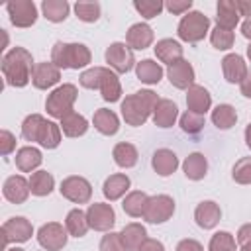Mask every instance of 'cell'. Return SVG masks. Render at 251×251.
<instances>
[{
    "label": "cell",
    "mask_w": 251,
    "mask_h": 251,
    "mask_svg": "<svg viewBox=\"0 0 251 251\" xmlns=\"http://www.w3.org/2000/svg\"><path fill=\"white\" fill-rule=\"evenodd\" d=\"M233 41H235V35H233V31H229V29H224V27L216 25V27L210 31V43H212L216 49H220V51H227L229 47H233Z\"/></svg>",
    "instance_id": "cell-41"
},
{
    "label": "cell",
    "mask_w": 251,
    "mask_h": 251,
    "mask_svg": "<svg viewBox=\"0 0 251 251\" xmlns=\"http://www.w3.org/2000/svg\"><path fill=\"white\" fill-rule=\"evenodd\" d=\"M104 69L106 67H90V69L82 71L80 76H78L80 86H84L88 90H98L100 80H102V75H104Z\"/></svg>",
    "instance_id": "cell-44"
},
{
    "label": "cell",
    "mask_w": 251,
    "mask_h": 251,
    "mask_svg": "<svg viewBox=\"0 0 251 251\" xmlns=\"http://www.w3.org/2000/svg\"><path fill=\"white\" fill-rule=\"evenodd\" d=\"M222 218V210L214 200H204L194 210V220L202 229H214Z\"/></svg>",
    "instance_id": "cell-18"
},
{
    "label": "cell",
    "mask_w": 251,
    "mask_h": 251,
    "mask_svg": "<svg viewBox=\"0 0 251 251\" xmlns=\"http://www.w3.org/2000/svg\"><path fill=\"white\" fill-rule=\"evenodd\" d=\"M137 251H165V245H163L159 239L147 237V239L141 243V247H139Z\"/></svg>",
    "instance_id": "cell-50"
},
{
    "label": "cell",
    "mask_w": 251,
    "mask_h": 251,
    "mask_svg": "<svg viewBox=\"0 0 251 251\" xmlns=\"http://www.w3.org/2000/svg\"><path fill=\"white\" fill-rule=\"evenodd\" d=\"M212 122L218 129H229L237 122V112L231 104H218L212 110Z\"/></svg>",
    "instance_id": "cell-38"
},
{
    "label": "cell",
    "mask_w": 251,
    "mask_h": 251,
    "mask_svg": "<svg viewBox=\"0 0 251 251\" xmlns=\"http://www.w3.org/2000/svg\"><path fill=\"white\" fill-rule=\"evenodd\" d=\"M41 12L49 22L61 24V22L67 20V16L71 12V6H69L67 0H43L41 2Z\"/></svg>",
    "instance_id": "cell-36"
},
{
    "label": "cell",
    "mask_w": 251,
    "mask_h": 251,
    "mask_svg": "<svg viewBox=\"0 0 251 251\" xmlns=\"http://www.w3.org/2000/svg\"><path fill=\"white\" fill-rule=\"evenodd\" d=\"M147 202H149V196L143 190H131V192L126 194V198L122 202V208L131 218H143Z\"/></svg>",
    "instance_id": "cell-30"
},
{
    "label": "cell",
    "mask_w": 251,
    "mask_h": 251,
    "mask_svg": "<svg viewBox=\"0 0 251 251\" xmlns=\"http://www.w3.org/2000/svg\"><path fill=\"white\" fill-rule=\"evenodd\" d=\"M61 80V69L57 65H53L51 61H43L37 63L33 69V76H31V84L39 90H47L51 86H55Z\"/></svg>",
    "instance_id": "cell-16"
},
{
    "label": "cell",
    "mask_w": 251,
    "mask_h": 251,
    "mask_svg": "<svg viewBox=\"0 0 251 251\" xmlns=\"http://www.w3.org/2000/svg\"><path fill=\"white\" fill-rule=\"evenodd\" d=\"M249 241H251V224H243L237 229V243L243 245V243H249Z\"/></svg>",
    "instance_id": "cell-51"
},
{
    "label": "cell",
    "mask_w": 251,
    "mask_h": 251,
    "mask_svg": "<svg viewBox=\"0 0 251 251\" xmlns=\"http://www.w3.org/2000/svg\"><path fill=\"white\" fill-rule=\"evenodd\" d=\"M135 75L145 84H159L163 78V67L153 59H143L135 65Z\"/></svg>",
    "instance_id": "cell-31"
},
{
    "label": "cell",
    "mask_w": 251,
    "mask_h": 251,
    "mask_svg": "<svg viewBox=\"0 0 251 251\" xmlns=\"http://www.w3.org/2000/svg\"><path fill=\"white\" fill-rule=\"evenodd\" d=\"M241 33H243V37H245V39H249V41H251V18H247V20L241 24Z\"/></svg>",
    "instance_id": "cell-54"
},
{
    "label": "cell",
    "mask_w": 251,
    "mask_h": 251,
    "mask_svg": "<svg viewBox=\"0 0 251 251\" xmlns=\"http://www.w3.org/2000/svg\"><path fill=\"white\" fill-rule=\"evenodd\" d=\"M159 100L161 98H157V94L153 90H137V92L126 96L122 100V108H120L126 124L133 126V127L143 126L149 120V116H153V110Z\"/></svg>",
    "instance_id": "cell-3"
},
{
    "label": "cell",
    "mask_w": 251,
    "mask_h": 251,
    "mask_svg": "<svg viewBox=\"0 0 251 251\" xmlns=\"http://www.w3.org/2000/svg\"><path fill=\"white\" fill-rule=\"evenodd\" d=\"M239 251H251V241H249V243H243V245H239Z\"/></svg>",
    "instance_id": "cell-56"
},
{
    "label": "cell",
    "mask_w": 251,
    "mask_h": 251,
    "mask_svg": "<svg viewBox=\"0 0 251 251\" xmlns=\"http://www.w3.org/2000/svg\"><path fill=\"white\" fill-rule=\"evenodd\" d=\"M2 247L6 249L8 243H25L29 241V237L33 235V226L27 218L24 216H16V218H10L2 224Z\"/></svg>",
    "instance_id": "cell-8"
},
{
    "label": "cell",
    "mask_w": 251,
    "mask_h": 251,
    "mask_svg": "<svg viewBox=\"0 0 251 251\" xmlns=\"http://www.w3.org/2000/svg\"><path fill=\"white\" fill-rule=\"evenodd\" d=\"M14 161H16V167H18L22 173H31L33 169H37V167L41 165L43 157H41V151H39L37 147L25 145V147L18 149Z\"/></svg>",
    "instance_id": "cell-29"
},
{
    "label": "cell",
    "mask_w": 251,
    "mask_h": 251,
    "mask_svg": "<svg viewBox=\"0 0 251 251\" xmlns=\"http://www.w3.org/2000/svg\"><path fill=\"white\" fill-rule=\"evenodd\" d=\"M102 98L106 102H118L122 98V84H120V78L118 75L112 71V69H104V75H102V80H100V86H98Z\"/></svg>",
    "instance_id": "cell-26"
},
{
    "label": "cell",
    "mask_w": 251,
    "mask_h": 251,
    "mask_svg": "<svg viewBox=\"0 0 251 251\" xmlns=\"http://www.w3.org/2000/svg\"><path fill=\"white\" fill-rule=\"evenodd\" d=\"M120 237L126 245L127 251H137L141 247V243L147 239V229L137 224V222H131V224H126L120 231Z\"/></svg>",
    "instance_id": "cell-28"
},
{
    "label": "cell",
    "mask_w": 251,
    "mask_h": 251,
    "mask_svg": "<svg viewBox=\"0 0 251 251\" xmlns=\"http://www.w3.org/2000/svg\"><path fill=\"white\" fill-rule=\"evenodd\" d=\"M14 149H16V137H14V133L8 131V129H2L0 131V153L6 157Z\"/></svg>",
    "instance_id": "cell-48"
},
{
    "label": "cell",
    "mask_w": 251,
    "mask_h": 251,
    "mask_svg": "<svg viewBox=\"0 0 251 251\" xmlns=\"http://www.w3.org/2000/svg\"><path fill=\"white\" fill-rule=\"evenodd\" d=\"M100 251H127L120 233L116 231H108L102 239H100Z\"/></svg>",
    "instance_id": "cell-46"
},
{
    "label": "cell",
    "mask_w": 251,
    "mask_h": 251,
    "mask_svg": "<svg viewBox=\"0 0 251 251\" xmlns=\"http://www.w3.org/2000/svg\"><path fill=\"white\" fill-rule=\"evenodd\" d=\"M133 8H135L145 20H151V18H155V16H159V14L163 12L165 4L159 2V0H135V2H133Z\"/></svg>",
    "instance_id": "cell-45"
},
{
    "label": "cell",
    "mask_w": 251,
    "mask_h": 251,
    "mask_svg": "<svg viewBox=\"0 0 251 251\" xmlns=\"http://www.w3.org/2000/svg\"><path fill=\"white\" fill-rule=\"evenodd\" d=\"M59 126H61V131L67 137H80V135H84L88 131V120L84 116L76 114V112L65 116Z\"/></svg>",
    "instance_id": "cell-37"
},
{
    "label": "cell",
    "mask_w": 251,
    "mask_h": 251,
    "mask_svg": "<svg viewBox=\"0 0 251 251\" xmlns=\"http://www.w3.org/2000/svg\"><path fill=\"white\" fill-rule=\"evenodd\" d=\"M165 8H167L171 14H175V16H184V14L190 12L192 0H171V2L165 4Z\"/></svg>",
    "instance_id": "cell-47"
},
{
    "label": "cell",
    "mask_w": 251,
    "mask_h": 251,
    "mask_svg": "<svg viewBox=\"0 0 251 251\" xmlns=\"http://www.w3.org/2000/svg\"><path fill=\"white\" fill-rule=\"evenodd\" d=\"M100 4L98 2H76L75 4V14L80 22H86V24H94L98 18H100Z\"/></svg>",
    "instance_id": "cell-40"
},
{
    "label": "cell",
    "mask_w": 251,
    "mask_h": 251,
    "mask_svg": "<svg viewBox=\"0 0 251 251\" xmlns=\"http://www.w3.org/2000/svg\"><path fill=\"white\" fill-rule=\"evenodd\" d=\"M216 24L224 29L233 31L235 25L239 24V12L235 8L233 0H220L216 6Z\"/></svg>",
    "instance_id": "cell-24"
},
{
    "label": "cell",
    "mask_w": 251,
    "mask_h": 251,
    "mask_svg": "<svg viewBox=\"0 0 251 251\" xmlns=\"http://www.w3.org/2000/svg\"><path fill=\"white\" fill-rule=\"evenodd\" d=\"M129 186H131L129 176L124 175V173H116V175H110V176L104 180L102 192H104V196H106L110 202H114V200L122 198V196L129 190Z\"/></svg>",
    "instance_id": "cell-23"
},
{
    "label": "cell",
    "mask_w": 251,
    "mask_h": 251,
    "mask_svg": "<svg viewBox=\"0 0 251 251\" xmlns=\"http://www.w3.org/2000/svg\"><path fill=\"white\" fill-rule=\"evenodd\" d=\"M180 129L184 131V133H188V135H198L202 129H204V126H206V120H204V116L202 114H194V112H190V110H186L182 116H180Z\"/></svg>",
    "instance_id": "cell-39"
},
{
    "label": "cell",
    "mask_w": 251,
    "mask_h": 251,
    "mask_svg": "<svg viewBox=\"0 0 251 251\" xmlns=\"http://www.w3.org/2000/svg\"><path fill=\"white\" fill-rule=\"evenodd\" d=\"M235 8H237L239 16L251 18V0H235Z\"/></svg>",
    "instance_id": "cell-52"
},
{
    "label": "cell",
    "mask_w": 251,
    "mask_h": 251,
    "mask_svg": "<svg viewBox=\"0 0 251 251\" xmlns=\"http://www.w3.org/2000/svg\"><path fill=\"white\" fill-rule=\"evenodd\" d=\"M2 194L8 202L12 204H24L27 200V196L31 194L29 190V178L22 176V175H12L4 180L2 186Z\"/></svg>",
    "instance_id": "cell-14"
},
{
    "label": "cell",
    "mask_w": 251,
    "mask_h": 251,
    "mask_svg": "<svg viewBox=\"0 0 251 251\" xmlns=\"http://www.w3.org/2000/svg\"><path fill=\"white\" fill-rule=\"evenodd\" d=\"M153 39H155V35H153L151 25L149 24H143V22L129 25V29L126 33V43L131 49H139V51L147 49L153 43Z\"/></svg>",
    "instance_id": "cell-19"
},
{
    "label": "cell",
    "mask_w": 251,
    "mask_h": 251,
    "mask_svg": "<svg viewBox=\"0 0 251 251\" xmlns=\"http://www.w3.org/2000/svg\"><path fill=\"white\" fill-rule=\"evenodd\" d=\"M182 171L186 175V178L190 180H202L208 173V161L202 153H190L184 163H182Z\"/></svg>",
    "instance_id": "cell-33"
},
{
    "label": "cell",
    "mask_w": 251,
    "mask_h": 251,
    "mask_svg": "<svg viewBox=\"0 0 251 251\" xmlns=\"http://www.w3.org/2000/svg\"><path fill=\"white\" fill-rule=\"evenodd\" d=\"M208 251H237L235 247V237L229 231H216L210 237Z\"/></svg>",
    "instance_id": "cell-42"
},
{
    "label": "cell",
    "mask_w": 251,
    "mask_h": 251,
    "mask_svg": "<svg viewBox=\"0 0 251 251\" xmlns=\"http://www.w3.org/2000/svg\"><path fill=\"white\" fill-rule=\"evenodd\" d=\"M151 167L159 176H169L178 167V157L171 149H157L151 157Z\"/></svg>",
    "instance_id": "cell-22"
},
{
    "label": "cell",
    "mask_w": 251,
    "mask_h": 251,
    "mask_svg": "<svg viewBox=\"0 0 251 251\" xmlns=\"http://www.w3.org/2000/svg\"><path fill=\"white\" fill-rule=\"evenodd\" d=\"M55 188V178L47 171H35L29 176V190L33 196H49Z\"/></svg>",
    "instance_id": "cell-35"
},
{
    "label": "cell",
    "mask_w": 251,
    "mask_h": 251,
    "mask_svg": "<svg viewBox=\"0 0 251 251\" xmlns=\"http://www.w3.org/2000/svg\"><path fill=\"white\" fill-rule=\"evenodd\" d=\"M186 106H188L190 112L204 116V114L210 110V106H212V96H210V92H208L204 86L192 84V86L186 90Z\"/></svg>",
    "instance_id": "cell-21"
},
{
    "label": "cell",
    "mask_w": 251,
    "mask_h": 251,
    "mask_svg": "<svg viewBox=\"0 0 251 251\" xmlns=\"http://www.w3.org/2000/svg\"><path fill=\"white\" fill-rule=\"evenodd\" d=\"M245 143L251 149V124H247V127H245Z\"/></svg>",
    "instance_id": "cell-55"
},
{
    "label": "cell",
    "mask_w": 251,
    "mask_h": 251,
    "mask_svg": "<svg viewBox=\"0 0 251 251\" xmlns=\"http://www.w3.org/2000/svg\"><path fill=\"white\" fill-rule=\"evenodd\" d=\"M151 118L157 127H171V126H175V122L178 118V106L169 98H161L157 102Z\"/></svg>",
    "instance_id": "cell-20"
},
{
    "label": "cell",
    "mask_w": 251,
    "mask_h": 251,
    "mask_svg": "<svg viewBox=\"0 0 251 251\" xmlns=\"http://www.w3.org/2000/svg\"><path fill=\"white\" fill-rule=\"evenodd\" d=\"M231 178L237 184H251V157H241L231 169Z\"/></svg>",
    "instance_id": "cell-43"
},
{
    "label": "cell",
    "mask_w": 251,
    "mask_h": 251,
    "mask_svg": "<svg viewBox=\"0 0 251 251\" xmlns=\"http://www.w3.org/2000/svg\"><path fill=\"white\" fill-rule=\"evenodd\" d=\"M86 218L92 229L96 231H112L114 224H116V212L110 204L104 202H94L88 206L86 210Z\"/></svg>",
    "instance_id": "cell-13"
},
{
    "label": "cell",
    "mask_w": 251,
    "mask_h": 251,
    "mask_svg": "<svg viewBox=\"0 0 251 251\" xmlns=\"http://www.w3.org/2000/svg\"><path fill=\"white\" fill-rule=\"evenodd\" d=\"M6 251H25V249H22V247H12V249H6Z\"/></svg>",
    "instance_id": "cell-57"
},
{
    "label": "cell",
    "mask_w": 251,
    "mask_h": 251,
    "mask_svg": "<svg viewBox=\"0 0 251 251\" xmlns=\"http://www.w3.org/2000/svg\"><path fill=\"white\" fill-rule=\"evenodd\" d=\"M92 53L84 43H65L57 41L51 49V63L59 69H84L90 65Z\"/></svg>",
    "instance_id": "cell-4"
},
{
    "label": "cell",
    "mask_w": 251,
    "mask_h": 251,
    "mask_svg": "<svg viewBox=\"0 0 251 251\" xmlns=\"http://www.w3.org/2000/svg\"><path fill=\"white\" fill-rule=\"evenodd\" d=\"M222 73H224V78L227 80V82H231V84H239L245 76H247V63H245V59L241 57V55H237V53H229V55H226L224 59H222Z\"/></svg>",
    "instance_id": "cell-17"
},
{
    "label": "cell",
    "mask_w": 251,
    "mask_h": 251,
    "mask_svg": "<svg viewBox=\"0 0 251 251\" xmlns=\"http://www.w3.org/2000/svg\"><path fill=\"white\" fill-rule=\"evenodd\" d=\"M176 251H204L202 243L196 241V239H180L178 245H176Z\"/></svg>",
    "instance_id": "cell-49"
},
{
    "label": "cell",
    "mask_w": 251,
    "mask_h": 251,
    "mask_svg": "<svg viewBox=\"0 0 251 251\" xmlns=\"http://www.w3.org/2000/svg\"><path fill=\"white\" fill-rule=\"evenodd\" d=\"M65 227H67L69 235H73V237H84L86 231L90 229L86 212H82L80 208L71 210V212L67 214V218H65Z\"/></svg>",
    "instance_id": "cell-34"
},
{
    "label": "cell",
    "mask_w": 251,
    "mask_h": 251,
    "mask_svg": "<svg viewBox=\"0 0 251 251\" xmlns=\"http://www.w3.org/2000/svg\"><path fill=\"white\" fill-rule=\"evenodd\" d=\"M104 59L108 63V67L114 71V73H129L137 63H135V57H133V51L127 43L124 41H114L108 45L106 53H104Z\"/></svg>",
    "instance_id": "cell-7"
},
{
    "label": "cell",
    "mask_w": 251,
    "mask_h": 251,
    "mask_svg": "<svg viewBox=\"0 0 251 251\" xmlns=\"http://www.w3.org/2000/svg\"><path fill=\"white\" fill-rule=\"evenodd\" d=\"M112 157H114V163L122 169H131L137 165V159H139V153L135 149L133 143H127V141H122L118 145H114V151H112Z\"/></svg>",
    "instance_id": "cell-32"
},
{
    "label": "cell",
    "mask_w": 251,
    "mask_h": 251,
    "mask_svg": "<svg viewBox=\"0 0 251 251\" xmlns=\"http://www.w3.org/2000/svg\"><path fill=\"white\" fill-rule=\"evenodd\" d=\"M167 76L171 80V84L178 90H188L192 84H194V69L192 65L186 61V59H180L176 63H173L169 69H167Z\"/></svg>",
    "instance_id": "cell-15"
},
{
    "label": "cell",
    "mask_w": 251,
    "mask_h": 251,
    "mask_svg": "<svg viewBox=\"0 0 251 251\" xmlns=\"http://www.w3.org/2000/svg\"><path fill=\"white\" fill-rule=\"evenodd\" d=\"M33 59L31 53L24 47H12L4 57H2V75L6 82L14 88H24L31 76H33Z\"/></svg>",
    "instance_id": "cell-1"
},
{
    "label": "cell",
    "mask_w": 251,
    "mask_h": 251,
    "mask_svg": "<svg viewBox=\"0 0 251 251\" xmlns=\"http://www.w3.org/2000/svg\"><path fill=\"white\" fill-rule=\"evenodd\" d=\"M76 96H78V90L75 84L67 82V84H61L57 88L51 90V94L47 96L45 100V110L51 118H57V120H63L65 116L73 114V106L76 102Z\"/></svg>",
    "instance_id": "cell-5"
},
{
    "label": "cell",
    "mask_w": 251,
    "mask_h": 251,
    "mask_svg": "<svg viewBox=\"0 0 251 251\" xmlns=\"http://www.w3.org/2000/svg\"><path fill=\"white\" fill-rule=\"evenodd\" d=\"M59 192H61L63 198H67V200H71L75 204H86L90 200V196H92V186L84 176L71 175V176L61 180Z\"/></svg>",
    "instance_id": "cell-9"
},
{
    "label": "cell",
    "mask_w": 251,
    "mask_h": 251,
    "mask_svg": "<svg viewBox=\"0 0 251 251\" xmlns=\"http://www.w3.org/2000/svg\"><path fill=\"white\" fill-rule=\"evenodd\" d=\"M22 137L35 141L45 149H55L61 143V126L45 120L41 114H29L22 124Z\"/></svg>",
    "instance_id": "cell-2"
},
{
    "label": "cell",
    "mask_w": 251,
    "mask_h": 251,
    "mask_svg": "<svg viewBox=\"0 0 251 251\" xmlns=\"http://www.w3.org/2000/svg\"><path fill=\"white\" fill-rule=\"evenodd\" d=\"M69 231L59 222H47L37 229V243L47 251H61L67 245Z\"/></svg>",
    "instance_id": "cell-11"
},
{
    "label": "cell",
    "mask_w": 251,
    "mask_h": 251,
    "mask_svg": "<svg viewBox=\"0 0 251 251\" xmlns=\"http://www.w3.org/2000/svg\"><path fill=\"white\" fill-rule=\"evenodd\" d=\"M92 124L102 135H116L120 129V118L116 116V112H112L108 108L96 110L92 116Z\"/></svg>",
    "instance_id": "cell-27"
},
{
    "label": "cell",
    "mask_w": 251,
    "mask_h": 251,
    "mask_svg": "<svg viewBox=\"0 0 251 251\" xmlns=\"http://www.w3.org/2000/svg\"><path fill=\"white\" fill-rule=\"evenodd\" d=\"M10 22L16 27H31L37 22V6L33 0H14L6 4Z\"/></svg>",
    "instance_id": "cell-12"
},
{
    "label": "cell",
    "mask_w": 251,
    "mask_h": 251,
    "mask_svg": "<svg viewBox=\"0 0 251 251\" xmlns=\"http://www.w3.org/2000/svg\"><path fill=\"white\" fill-rule=\"evenodd\" d=\"M175 214V200L169 194H155L149 196L143 220L149 224H165Z\"/></svg>",
    "instance_id": "cell-10"
},
{
    "label": "cell",
    "mask_w": 251,
    "mask_h": 251,
    "mask_svg": "<svg viewBox=\"0 0 251 251\" xmlns=\"http://www.w3.org/2000/svg\"><path fill=\"white\" fill-rule=\"evenodd\" d=\"M247 57H249V61H251V43L247 45Z\"/></svg>",
    "instance_id": "cell-58"
},
{
    "label": "cell",
    "mask_w": 251,
    "mask_h": 251,
    "mask_svg": "<svg viewBox=\"0 0 251 251\" xmlns=\"http://www.w3.org/2000/svg\"><path fill=\"white\" fill-rule=\"evenodd\" d=\"M239 90L245 98H251V73H247V76L239 82Z\"/></svg>",
    "instance_id": "cell-53"
},
{
    "label": "cell",
    "mask_w": 251,
    "mask_h": 251,
    "mask_svg": "<svg viewBox=\"0 0 251 251\" xmlns=\"http://www.w3.org/2000/svg\"><path fill=\"white\" fill-rule=\"evenodd\" d=\"M182 53H184L182 45L178 41H175V39H169V37L157 41V45H155V57L161 63H167L169 67L173 63H176V61H180L182 59Z\"/></svg>",
    "instance_id": "cell-25"
},
{
    "label": "cell",
    "mask_w": 251,
    "mask_h": 251,
    "mask_svg": "<svg viewBox=\"0 0 251 251\" xmlns=\"http://www.w3.org/2000/svg\"><path fill=\"white\" fill-rule=\"evenodd\" d=\"M210 31V18L204 16L198 10H190L188 14H184L178 22L176 33L182 41L186 43H198L206 37V33Z\"/></svg>",
    "instance_id": "cell-6"
}]
</instances>
